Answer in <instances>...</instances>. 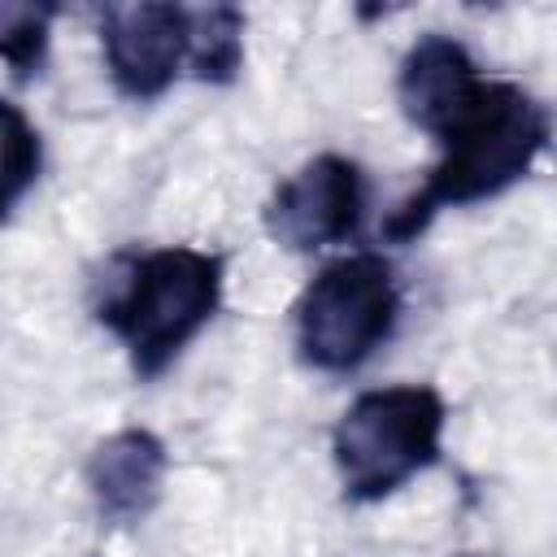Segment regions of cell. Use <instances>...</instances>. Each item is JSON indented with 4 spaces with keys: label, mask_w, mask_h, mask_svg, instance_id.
Wrapping results in <instances>:
<instances>
[{
    "label": "cell",
    "mask_w": 557,
    "mask_h": 557,
    "mask_svg": "<svg viewBox=\"0 0 557 557\" xmlns=\"http://www.w3.org/2000/svg\"><path fill=\"white\" fill-rule=\"evenodd\" d=\"M296 352L305 366L348 374L374 357L396 331L400 287L383 252H348L326 261L296 300Z\"/></svg>",
    "instance_id": "277c9868"
},
{
    "label": "cell",
    "mask_w": 557,
    "mask_h": 557,
    "mask_svg": "<svg viewBox=\"0 0 557 557\" xmlns=\"http://www.w3.org/2000/svg\"><path fill=\"white\" fill-rule=\"evenodd\" d=\"M448 405L426 383H392L361 392L331 431V457L344 496L374 505L440 461Z\"/></svg>",
    "instance_id": "3957f363"
},
{
    "label": "cell",
    "mask_w": 557,
    "mask_h": 557,
    "mask_svg": "<svg viewBox=\"0 0 557 557\" xmlns=\"http://www.w3.org/2000/svg\"><path fill=\"white\" fill-rule=\"evenodd\" d=\"M548 139L553 117L540 100H531L518 83L483 78L479 91L435 135L440 161L431 165L426 183L387 213L383 239L409 244L431 226L440 209H461L500 196L535 165Z\"/></svg>",
    "instance_id": "6da1fadb"
},
{
    "label": "cell",
    "mask_w": 557,
    "mask_h": 557,
    "mask_svg": "<svg viewBox=\"0 0 557 557\" xmlns=\"http://www.w3.org/2000/svg\"><path fill=\"white\" fill-rule=\"evenodd\" d=\"M100 44L113 87L126 100H157L187 70L191 57V9L183 4H104Z\"/></svg>",
    "instance_id": "8992f818"
},
{
    "label": "cell",
    "mask_w": 557,
    "mask_h": 557,
    "mask_svg": "<svg viewBox=\"0 0 557 557\" xmlns=\"http://www.w3.org/2000/svg\"><path fill=\"white\" fill-rule=\"evenodd\" d=\"M479 83L483 78H479L470 48L453 35L431 30L405 52L400 74H396V100H400V113L435 139L444 122L479 91Z\"/></svg>",
    "instance_id": "ba28073f"
},
{
    "label": "cell",
    "mask_w": 557,
    "mask_h": 557,
    "mask_svg": "<svg viewBox=\"0 0 557 557\" xmlns=\"http://www.w3.org/2000/svg\"><path fill=\"white\" fill-rule=\"evenodd\" d=\"M187 70L200 83H231L244 70V13L235 4L191 9V57Z\"/></svg>",
    "instance_id": "9c48e42d"
},
{
    "label": "cell",
    "mask_w": 557,
    "mask_h": 557,
    "mask_svg": "<svg viewBox=\"0 0 557 557\" xmlns=\"http://www.w3.org/2000/svg\"><path fill=\"white\" fill-rule=\"evenodd\" d=\"M366 218V174L352 157L322 152L283 178L265 205V231L292 248L313 252L357 235Z\"/></svg>",
    "instance_id": "5b68a950"
},
{
    "label": "cell",
    "mask_w": 557,
    "mask_h": 557,
    "mask_svg": "<svg viewBox=\"0 0 557 557\" xmlns=\"http://www.w3.org/2000/svg\"><path fill=\"white\" fill-rule=\"evenodd\" d=\"M226 261L209 248H152L131 257L117 287L96 305V318L122 339L131 370L157 379L209 326L222 305Z\"/></svg>",
    "instance_id": "7a4b0ae2"
},
{
    "label": "cell",
    "mask_w": 557,
    "mask_h": 557,
    "mask_svg": "<svg viewBox=\"0 0 557 557\" xmlns=\"http://www.w3.org/2000/svg\"><path fill=\"white\" fill-rule=\"evenodd\" d=\"M0 113H4V191H0V209L9 218L44 170V144H39V131L26 122V113L17 104H4Z\"/></svg>",
    "instance_id": "8fae6325"
},
{
    "label": "cell",
    "mask_w": 557,
    "mask_h": 557,
    "mask_svg": "<svg viewBox=\"0 0 557 557\" xmlns=\"http://www.w3.org/2000/svg\"><path fill=\"white\" fill-rule=\"evenodd\" d=\"M165 470H170L165 444L144 426H126V431H113L109 440H100L91 448L87 492H91L100 518L131 527L157 509Z\"/></svg>",
    "instance_id": "52a82bcc"
},
{
    "label": "cell",
    "mask_w": 557,
    "mask_h": 557,
    "mask_svg": "<svg viewBox=\"0 0 557 557\" xmlns=\"http://www.w3.org/2000/svg\"><path fill=\"white\" fill-rule=\"evenodd\" d=\"M52 17H57L52 4H0V57L13 70V78L39 74L48 57Z\"/></svg>",
    "instance_id": "30bf717a"
}]
</instances>
